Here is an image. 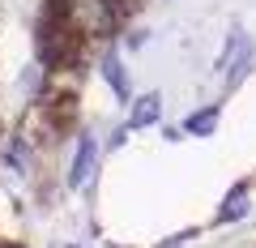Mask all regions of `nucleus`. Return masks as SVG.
<instances>
[{
	"label": "nucleus",
	"mask_w": 256,
	"mask_h": 248,
	"mask_svg": "<svg viewBox=\"0 0 256 248\" xmlns=\"http://www.w3.org/2000/svg\"><path fill=\"white\" fill-rule=\"evenodd\" d=\"M18 218H22V205L13 197V188L4 184V175H0V248H30Z\"/></svg>",
	"instance_id": "nucleus-1"
}]
</instances>
